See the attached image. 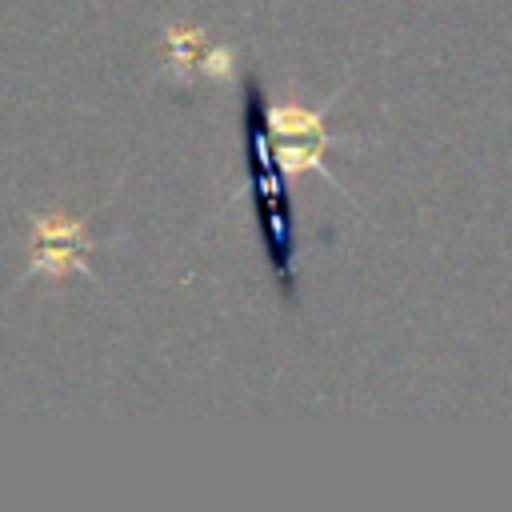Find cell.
Instances as JSON below:
<instances>
[{
    "label": "cell",
    "instance_id": "6da1fadb",
    "mask_svg": "<svg viewBox=\"0 0 512 512\" xmlns=\"http://www.w3.org/2000/svg\"><path fill=\"white\" fill-rule=\"evenodd\" d=\"M268 92L260 72H244L240 80V112H244V172L248 200L260 232V248L276 276V288L288 304H296V216L288 196V176L268 140Z\"/></svg>",
    "mask_w": 512,
    "mask_h": 512
},
{
    "label": "cell",
    "instance_id": "7a4b0ae2",
    "mask_svg": "<svg viewBox=\"0 0 512 512\" xmlns=\"http://www.w3.org/2000/svg\"><path fill=\"white\" fill-rule=\"evenodd\" d=\"M96 240L92 236H36L28 232V276L40 280H68V276H96L92 256Z\"/></svg>",
    "mask_w": 512,
    "mask_h": 512
},
{
    "label": "cell",
    "instance_id": "3957f363",
    "mask_svg": "<svg viewBox=\"0 0 512 512\" xmlns=\"http://www.w3.org/2000/svg\"><path fill=\"white\" fill-rule=\"evenodd\" d=\"M208 32L192 28V24H172L164 28V72H180V76H196V64L208 48Z\"/></svg>",
    "mask_w": 512,
    "mask_h": 512
},
{
    "label": "cell",
    "instance_id": "277c9868",
    "mask_svg": "<svg viewBox=\"0 0 512 512\" xmlns=\"http://www.w3.org/2000/svg\"><path fill=\"white\" fill-rule=\"evenodd\" d=\"M236 64V48L232 44H208L200 64H196V76H208V80H224Z\"/></svg>",
    "mask_w": 512,
    "mask_h": 512
}]
</instances>
